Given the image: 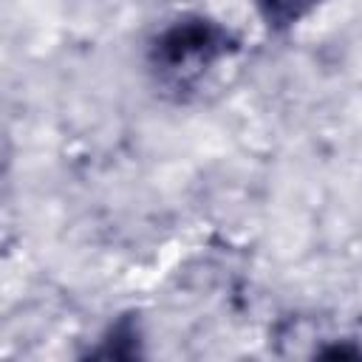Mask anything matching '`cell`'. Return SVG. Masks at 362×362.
I'll return each instance as SVG.
<instances>
[{"mask_svg": "<svg viewBox=\"0 0 362 362\" xmlns=\"http://www.w3.org/2000/svg\"><path fill=\"white\" fill-rule=\"evenodd\" d=\"M229 51V31L206 17H184L153 42V68L173 85H189Z\"/></svg>", "mask_w": 362, "mask_h": 362, "instance_id": "cell-1", "label": "cell"}, {"mask_svg": "<svg viewBox=\"0 0 362 362\" xmlns=\"http://www.w3.org/2000/svg\"><path fill=\"white\" fill-rule=\"evenodd\" d=\"M320 0H257V11L269 28H288L305 17Z\"/></svg>", "mask_w": 362, "mask_h": 362, "instance_id": "cell-2", "label": "cell"}]
</instances>
